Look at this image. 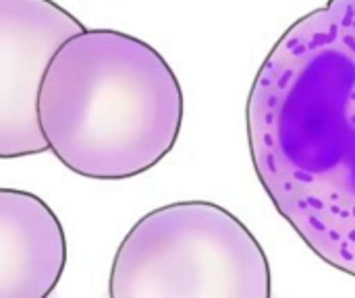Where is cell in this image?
I'll return each instance as SVG.
<instances>
[{"label":"cell","mask_w":355,"mask_h":298,"mask_svg":"<svg viewBox=\"0 0 355 298\" xmlns=\"http://www.w3.org/2000/svg\"><path fill=\"white\" fill-rule=\"evenodd\" d=\"M245 124L275 209L355 278V0H327L289 25L254 79Z\"/></svg>","instance_id":"1"},{"label":"cell","mask_w":355,"mask_h":298,"mask_svg":"<svg viewBox=\"0 0 355 298\" xmlns=\"http://www.w3.org/2000/svg\"><path fill=\"white\" fill-rule=\"evenodd\" d=\"M37 120L64 168L92 180H127L173 151L183 89L148 41L114 29H83L48 62Z\"/></svg>","instance_id":"2"},{"label":"cell","mask_w":355,"mask_h":298,"mask_svg":"<svg viewBox=\"0 0 355 298\" xmlns=\"http://www.w3.org/2000/svg\"><path fill=\"white\" fill-rule=\"evenodd\" d=\"M270 266L248 226L210 201H177L121 241L110 298H268Z\"/></svg>","instance_id":"3"},{"label":"cell","mask_w":355,"mask_h":298,"mask_svg":"<svg viewBox=\"0 0 355 298\" xmlns=\"http://www.w3.org/2000/svg\"><path fill=\"white\" fill-rule=\"evenodd\" d=\"M85 25L52 0H0V160L48 151L37 93L56 50Z\"/></svg>","instance_id":"4"},{"label":"cell","mask_w":355,"mask_h":298,"mask_svg":"<svg viewBox=\"0 0 355 298\" xmlns=\"http://www.w3.org/2000/svg\"><path fill=\"white\" fill-rule=\"evenodd\" d=\"M67 266L58 216L37 195L0 189V298H46Z\"/></svg>","instance_id":"5"}]
</instances>
